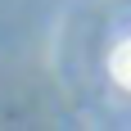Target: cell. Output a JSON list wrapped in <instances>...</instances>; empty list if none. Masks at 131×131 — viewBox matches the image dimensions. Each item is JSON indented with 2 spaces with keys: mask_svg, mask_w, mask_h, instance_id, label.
<instances>
[{
  "mask_svg": "<svg viewBox=\"0 0 131 131\" xmlns=\"http://www.w3.org/2000/svg\"><path fill=\"white\" fill-rule=\"evenodd\" d=\"M108 72H113V81H118L122 91H131V36L108 54Z\"/></svg>",
  "mask_w": 131,
  "mask_h": 131,
  "instance_id": "cell-1",
  "label": "cell"
}]
</instances>
